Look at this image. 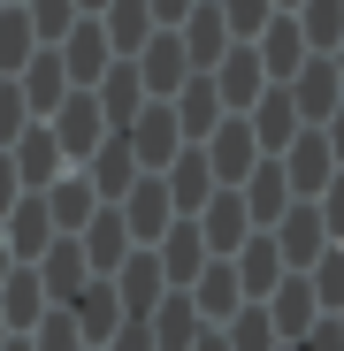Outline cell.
I'll use <instances>...</instances> for the list:
<instances>
[{"label":"cell","mask_w":344,"mask_h":351,"mask_svg":"<svg viewBox=\"0 0 344 351\" xmlns=\"http://www.w3.org/2000/svg\"><path fill=\"white\" fill-rule=\"evenodd\" d=\"M46 138L62 145V160H69V168H84V160H92L115 130H107V114H100V99H92V92H69L62 107L46 114Z\"/></svg>","instance_id":"1"},{"label":"cell","mask_w":344,"mask_h":351,"mask_svg":"<svg viewBox=\"0 0 344 351\" xmlns=\"http://www.w3.org/2000/svg\"><path fill=\"white\" fill-rule=\"evenodd\" d=\"M123 145H130L138 176H161L168 160L184 153V130H176V114H168V99H146V107L130 114V130H123Z\"/></svg>","instance_id":"2"},{"label":"cell","mask_w":344,"mask_h":351,"mask_svg":"<svg viewBox=\"0 0 344 351\" xmlns=\"http://www.w3.org/2000/svg\"><path fill=\"white\" fill-rule=\"evenodd\" d=\"M207 176H214V191H238L245 176H253V160H260V145H253V130H245V114H222V123L207 130Z\"/></svg>","instance_id":"3"},{"label":"cell","mask_w":344,"mask_h":351,"mask_svg":"<svg viewBox=\"0 0 344 351\" xmlns=\"http://www.w3.org/2000/svg\"><path fill=\"white\" fill-rule=\"evenodd\" d=\"M275 168H283V184H291V199H321V184H329V176H344L321 130H299L291 145L275 153Z\"/></svg>","instance_id":"4"},{"label":"cell","mask_w":344,"mask_h":351,"mask_svg":"<svg viewBox=\"0 0 344 351\" xmlns=\"http://www.w3.org/2000/svg\"><path fill=\"white\" fill-rule=\"evenodd\" d=\"M283 92H291V107H299V123H306V130H321L329 114L344 107V84H336V69H329V53H306Z\"/></svg>","instance_id":"5"},{"label":"cell","mask_w":344,"mask_h":351,"mask_svg":"<svg viewBox=\"0 0 344 351\" xmlns=\"http://www.w3.org/2000/svg\"><path fill=\"white\" fill-rule=\"evenodd\" d=\"M130 69H138L146 99H176V92H184V77H192V62H184V38H176V31H153V38L130 53Z\"/></svg>","instance_id":"6"},{"label":"cell","mask_w":344,"mask_h":351,"mask_svg":"<svg viewBox=\"0 0 344 351\" xmlns=\"http://www.w3.org/2000/svg\"><path fill=\"white\" fill-rule=\"evenodd\" d=\"M115 214H123V229H130V245H138V252H153V245H161V229L176 221V206H168V191H161V176H138Z\"/></svg>","instance_id":"7"},{"label":"cell","mask_w":344,"mask_h":351,"mask_svg":"<svg viewBox=\"0 0 344 351\" xmlns=\"http://www.w3.org/2000/svg\"><path fill=\"white\" fill-rule=\"evenodd\" d=\"M62 313L77 321V336H84V351H107V336L123 328V298H115V282H107V275H92V282L77 290V298L62 306Z\"/></svg>","instance_id":"8"},{"label":"cell","mask_w":344,"mask_h":351,"mask_svg":"<svg viewBox=\"0 0 344 351\" xmlns=\"http://www.w3.org/2000/svg\"><path fill=\"white\" fill-rule=\"evenodd\" d=\"M54 53H62V69H69V92H92V84L107 77V62H115V53H107V31H100V16H77V23H69V38L54 46Z\"/></svg>","instance_id":"9"},{"label":"cell","mask_w":344,"mask_h":351,"mask_svg":"<svg viewBox=\"0 0 344 351\" xmlns=\"http://www.w3.org/2000/svg\"><path fill=\"white\" fill-rule=\"evenodd\" d=\"M207 77H214V99H222V114H245V107L268 92V69H260V53H253V46H229V53H222V62H214Z\"/></svg>","instance_id":"10"},{"label":"cell","mask_w":344,"mask_h":351,"mask_svg":"<svg viewBox=\"0 0 344 351\" xmlns=\"http://www.w3.org/2000/svg\"><path fill=\"white\" fill-rule=\"evenodd\" d=\"M31 275H38V290H46V306H69L77 290L92 282V267H84V245H77V237H54V245L31 260Z\"/></svg>","instance_id":"11"},{"label":"cell","mask_w":344,"mask_h":351,"mask_svg":"<svg viewBox=\"0 0 344 351\" xmlns=\"http://www.w3.org/2000/svg\"><path fill=\"white\" fill-rule=\"evenodd\" d=\"M229 275H238L245 306H260V298H268V290H275L283 275H291V267H283V252H275V237H268V229H253V237H245L238 252H229Z\"/></svg>","instance_id":"12"},{"label":"cell","mask_w":344,"mask_h":351,"mask_svg":"<svg viewBox=\"0 0 344 351\" xmlns=\"http://www.w3.org/2000/svg\"><path fill=\"white\" fill-rule=\"evenodd\" d=\"M192 221H199V245H207V260H229V252H238V245L253 237V221H245V199H238V191H214V199H207Z\"/></svg>","instance_id":"13"},{"label":"cell","mask_w":344,"mask_h":351,"mask_svg":"<svg viewBox=\"0 0 344 351\" xmlns=\"http://www.w3.org/2000/svg\"><path fill=\"white\" fill-rule=\"evenodd\" d=\"M268 237H275V252H283V267H291V275H306L314 260H321V214L306 206V199H291V206H283V221L268 229Z\"/></svg>","instance_id":"14"},{"label":"cell","mask_w":344,"mask_h":351,"mask_svg":"<svg viewBox=\"0 0 344 351\" xmlns=\"http://www.w3.org/2000/svg\"><path fill=\"white\" fill-rule=\"evenodd\" d=\"M245 130H253V145H260V153L275 160V153L291 145V138H299L306 123H299V107H291V92H283V84H268V92H260V99L245 107Z\"/></svg>","instance_id":"15"},{"label":"cell","mask_w":344,"mask_h":351,"mask_svg":"<svg viewBox=\"0 0 344 351\" xmlns=\"http://www.w3.org/2000/svg\"><path fill=\"white\" fill-rule=\"evenodd\" d=\"M16 92H23V107H31V123H46V114L69 99V69H62V53H54V46H38L31 62L16 69Z\"/></svg>","instance_id":"16"},{"label":"cell","mask_w":344,"mask_h":351,"mask_svg":"<svg viewBox=\"0 0 344 351\" xmlns=\"http://www.w3.org/2000/svg\"><path fill=\"white\" fill-rule=\"evenodd\" d=\"M0 237H8V260H16V267H31V260H38V252L54 245V221H46V199H38V191H23V199H16L8 214H0Z\"/></svg>","instance_id":"17"},{"label":"cell","mask_w":344,"mask_h":351,"mask_svg":"<svg viewBox=\"0 0 344 351\" xmlns=\"http://www.w3.org/2000/svg\"><path fill=\"white\" fill-rule=\"evenodd\" d=\"M46 199V221H54V237H77V229L100 214V199H92V184H84V168H62L54 184L38 191Z\"/></svg>","instance_id":"18"},{"label":"cell","mask_w":344,"mask_h":351,"mask_svg":"<svg viewBox=\"0 0 344 351\" xmlns=\"http://www.w3.org/2000/svg\"><path fill=\"white\" fill-rule=\"evenodd\" d=\"M153 260H161V282H168V290H192L199 267H207L199 221H168V229H161V245H153Z\"/></svg>","instance_id":"19"},{"label":"cell","mask_w":344,"mask_h":351,"mask_svg":"<svg viewBox=\"0 0 344 351\" xmlns=\"http://www.w3.org/2000/svg\"><path fill=\"white\" fill-rule=\"evenodd\" d=\"M161 191H168V206H176V221H192L207 199H214V176H207V153L199 145H184L176 160L161 168Z\"/></svg>","instance_id":"20"},{"label":"cell","mask_w":344,"mask_h":351,"mask_svg":"<svg viewBox=\"0 0 344 351\" xmlns=\"http://www.w3.org/2000/svg\"><path fill=\"white\" fill-rule=\"evenodd\" d=\"M107 282H115V298H123V321H146V313L168 298V282H161V260H153V252H130Z\"/></svg>","instance_id":"21"},{"label":"cell","mask_w":344,"mask_h":351,"mask_svg":"<svg viewBox=\"0 0 344 351\" xmlns=\"http://www.w3.org/2000/svg\"><path fill=\"white\" fill-rule=\"evenodd\" d=\"M176 38H184V62H192V77H207L222 53H229V23H222V8L214 0H199V8L176 23Z\"/></svg>","instance_id":"22"},{"label":"cell","mask_w":344,"mask_h":351,"mask_svg":"<svg viewBox=\"0 0 344 351\" xmlns=\"http://www.w3.org/2000/svg\"><path fill=\"white\" fill-rule=\"evenodd\" d=\"M77 245H84V267L92 275H115V267H123L138 245H130V229H123V214H115V206H100L84 229H77Z\"/></svg>","instance_id":"23"},{"label":"cell","mask_w":344,"mask_h":351,"mask_svg":"<svg viewBox=\"0 0 344 351\" xmlns=\"http://www.w3.org/2000/svg\"><path fill=\"white\" fill-rule=\"evenodd\" d=\"M8 168H16V184H23V191H46V184H54V176H62L69 160H62V145L46 138V123H31V130L8 145Z\"/></svg>","instance_id":"24"},{"label":"cell","mask_w":344,"mask_h":351,"mask_svg":"<svg viewBox=\"0 0 344 351\" xmlns=\"http://www.w3.org/2000/svg\"><path fill=\"white\" fill-rule=\"evenodd\" d=\"M238 199H245V221H253V229H275V221H283V206H291V184H283V168L260 153V160H253V176L238 184Z\"/></svg>","instance_id":"25"},{"label":"cell","mask_w":344,"mask_h":351,"mask_svg":"<svg viewBox=\"0 0 344 351\" xmlns=\"http://www.w3.org/2000/svg\"><path fill=\"white\" fill-rule=\"evenodd\" d=\"M260 306H268V321H275V336H283V343H299V336L321 321V306H314L306 275H283V282L268 290V298H260Z\"/></svg>","instance_id":"26"},{"label":"cell","mask_w":344,"mask_h":351,"mask_svg":"<svg viewBox=\"0 0 344 351\" xmlns=\"http://www.w3.org/2000/svg\"><path fill=\"white\" fill-rule=\"evenodd\" d=\"M184 298H192V313H199L207 328H222L229 313L245 306V290H238V275H229V260H207V267H199V282L184 290Z\"/></svg>","instance_id":"27"},{"label":"cell","mask_w":344,"mask_h":351,"mask_svg":"<svg viewBox=\"0 0 344 351\" xmlns=\"http://www.w3.org/2000/svg\"><path fill=\"white\" fill-rule=\"evenodd\" d=\"M84 184H92V199H100V206H123V191L138 184V160H130V145H123V138H107V145L84 160Z\"/></svg>","instance_id":"28"},{"label":"cell","mask_w":344,"mask_h":351,"mask_svg":"<svg viewBox=\"0 0 344 351\" xmlns=\"http://www.w3.org/2000/svg\"><path fill=\"white\" fill-rule=\"evenodd\" d=\"M92 99H100V114H107V130L123 138V130H130V114L146 107V84H138V69H130V62H107V77L92 84Z\"/></svg>","instance_id":"29"},{"label":"cell","mask_w":344,"mask_h":351,"mask_svg":"<svg viewBox=\"0 0 344 351\" xmlns=\"http://www.w3.org/2000/svg\"><path fill=\"white\" fill-rule=\"evenodd\" d=\"M168 114H176L184 145H207V130L222 123V99H214V77H184V92L168 99Z\"/></svg>","instance_id":"30"},{"label":"cell","mask_w":344,"mask_h":351,"mask_svg":"<svg viewBox=\"0 0 344 351\" xmlns=\"http://www.w3.org/2000/svg\"><path fill=\"white\" fill-rule=\"evenodd\" d=\"M100 31H107V53H115V62H130V53L153 38V8H146V0H107V8H100Z\"/></svg>","instance_id":"31"},{"label":"cell","mask_w":344,"mask_h":351,"mask_svg":"<svg viewBox=\"0 0 344 351\" xmlns=\"http://www.w3.org/2000/svg\"><path fill=\"white\" fill-rule=\"evenodd\" d=\"M253 53H260L268 84H291V69L306 62V38H299V23H291V16H268V31L253 38Z\"/></svg>","instance_id":"32"},{"label":"cell","mask_w":344,"mask_h":351,"mask_svg":"<svg viewBox=\"0 0 344 351\" xmlns=\"http://www.w3.org/2000/svg\"><path fill=\"white\" fill-rule=\"evenodd\" d=\"M0 321H8V336H31L46 321V290L31 267H8V282H0Z\"/></svg>","instance_id":"33"},{"label":"cell","mask_w":344,"mask_h":351,"mask_svg":"<svg viewBox=\"0 0 344 351\" xmlns=\"http://www.w3.org/2000/svg\"><path fill=\"white\" fill-rule=\"evenodd\" d=\"M207 321L192 313V298H184V290H168V298L146 313V336H153V351H192V336H199Z\"/></svg>","instance_id":"34"},{"label":"cell","mask_w":344,"mask_h":351,"mask_svg":"<svg viewBox=\"0 0 344 351\" xmlns=\"http://www.w3.org/2000/svg\"><path fill=\"white\" fill-rule=\"evenodd\" d=\"M291 23H299L306 53H336V38H344V0H299Z\"/></svg>","instance_id":"35"},{"label":"cell","mask_w":344,"mask_h":351,"mask_svg":"<svg viewBox=\"0 0 344 351\" xmlns=\"http://www.w3.org/2000/svg\"><path fill=\"white\" fill-rule=\"evenodd\" d=\"M222 343H229V351H275L283 336H275V321H268V306H238V313L222 321Z\"/></svg>","instance_id":"36"},{"label":"cell","mask_w":344,"mask_h":351,"mask_svg":"<svg viewBox=\"0 0 344 351\" xmlns=\"http://www.w3.org/2000/svg\"><path fill=\"white\" fill-rule=\"evenodd\" d=\"M306 290L321 313H344V245H321V260L306 267Z\"/></svg>","instance_id":"37"},{"label":"cell","mask_w":344,"mask_h":351,"mask_svg":"<svg viewBox=\"0 0 344 351\" xmlns=\"http://www.w3.org/2000/svg\"><path fill=\"white\" fill-rule=\"evenodd\" d=\"M38 53V31H31V16L23 8H0V77H16L23 62Z\"/></svg>","instance_id":"38"},{"label":"cell","mask_w":344,"mask_h":351,"mask_svg":"<svg viewBox=\"0 0 344 351\" xmlns=\"http://www.w3.org/2000/svg\"><path fill=\"white\" fill-rule=\"evenodd\" d=\"M222 8V23H229V46H253L260 31H268V16H275V0H214Z\"/></svg>","instance_id":"39"},{"label":"cell","mask_w":344,"mask_h":351,"mask_svg":"<svg viewBox=\"0 0 344 351\" xmlns=\"http://www.w3.org/2000/svg\"><path fill=\"white\" fill-rule=\"evenodd\" d=\"M23 16H31L38 46H62V38H69V23H77V0H23Z\"/></svg>","instance_id":"40"},{"label":"cell","mask_w":344,"mask_h":351,"mask_svg":"<svg viewBox=\"0 0 344 351\" xmlns=\"http://www.w3.org/2000/svg\"><path fill=\"white\" fill-rule=\"evenodd\" d=\"M31 351H84V336H77V321L62 306H46V321L31 328Z\"/></svg>","instance_id":"41"},{"label":"cell","mask_w":344,"mask_h":351,"mask_svg":"<svg viewBox=\"0 0 344 351\" xmlns=\"http://www.w3.org/2000/svg\"><path fill=\"white\" fill-rule=\"evenodd\" d=\"M23 130H31V107H23V92H16V77H0V153H8Z\"/></svg>","instance_id":"42"},{"label":"cell","mask_w":344,"mask_h":351,"mask_svg":"<svg viewBox=\"0 0 344 351\" xmlns=\"http://www.w3.org/2000/svg\"><path fill=\"white\" fill-rule=\"evenodd\" d=\"M306 206L321 214V237H329V245H344V176H329L321 199H306Z\"/></svg>","instance_id":"43"},{"label":"cell","mask_w":344,"mask_h":351,"mask_svg":"<svg viewBox=\"0 0 344 351\" xmlns=\"http://www.w3.org/2000/svg\"><path fill=\"white\" fill-rule=\"evenodd\" d=\"M299 351H344V328H336V313H321V321L299 336Z\"/></svg>","instance_id":"44"},{"label":"cell","mask_w":344,"mask_h":351,"mask_svg":"<svg viewBox=\"0 0 344 351\" xmlns=\"http://www.w3.org/2000/svg\"><path fill=\"white\" fill-rule=\"evenodd\" d=\"M146 8H153V31H176V23L199 8V0H146Z\"/></svg>","instance_id":"45"},{"label":"cell","mask_w":344,"mask_h":351,"mask_svg":"<svg viewBox=\"0 0 344 351\" xmlns=\"http://www.w3.org/2000/svg\"><path fill=\"white\" fill-rule=\"evenodd\" d=\"M107 351H153V336H146V321H123L107 336Z\"/></svg>","instance_id":"46"},{"label":"cell","mask_w":344,"mask_h":351,"mask_svg":"<svg viewBox=\"0 0 344 351\" xmlns=\"http://www.w3.org/2000/svg\"><path fill=\"white\" fill-rule=\"evenodd\" d=\"M16 199H23V184H16V168H8V153H0V214H8Z\"/></svg>","instance_id":"47"},{"label":"cell","mask_w":344,"mask_h":351,"mask_svg":"<svg viewBox=\"0 0 344 351\" xmlns=\"http://www.w3.org/2000/svg\"><path fill=\"white\" fill-rule=\"evenodd\" d=\"M321 138H329V153H336V168H344V107H336L329 123H321Z\"/></svg>","instance_id":"48"},{"label":"cell","mask_w":344,"mask_h":351,"mask_svg":"<svg viewBox=\"0 0 344 351\" xmlns=\"http://www.w3.org/2000/svg\"><path fill=\"white\" fill-rule=\"evenodd\" d=\"M192 351H229V343H222V328H199V336H192Z\"/></svg>","instance_id":"49"},{"label":"cell","mask_w":344,"mask_h":351,"mask_svg":"<svg viewBox=\"0 0 344 351\" xmlns=\"http://www.w3.org/2000/svg\"><path fill=\"white\" fill-rule=\"evenodd\" d=\"M329 69H336V84H344V38H336V53H329Z\"/></svg>","instance_id":"50"},{"label":"cell","mask_w":344,"mask_h":351,"mask_svg":"<svg viewBox=\"0 0 344 351\" xmlns=\"http://www.w3.org/2000/svg\"><path fill=\"white\" fill-rule=\"evenodd\" d=\"M8 267H16V260H8V237H0V282H8Z\"/></svg>","instance_id":"51"},{"label":"cell","mask_w":344,"mask_h":351,"mask_svg":"<svg viewBox=\"0 0 344 351\" xmlns=\"http://www.w3.org/2000/svg\"><path fill=\"white\" fill-rule=\"evenodd\" d=\"M100 8H107V0H77V16H100Z\"/></svg>","instance_id":"52"},{"label":"cell","mask_w":344,"mask_h":351,"mask_svg":"<svg viewBox=\"0 0 344 351\" xmlns=\"http://www.w3.org/2000/svg\"><path fill=\"white\" fill-rule=\"evenodd\" d=\"M0 351H31V336H8V343H0Z\"/></svg>","instance_id":"53"},{"label":"cell","mask_w":344,"mask_h":351,"mask_svg":"<svg viewBox=\"0 0 344 351\" xmlns=\"http://www.w3.org/2000/svg\"><path fill=\"white\" fill-rule=\"evenodd\" d=\"M291 8H299V0H275V16H291Z\"/></svg>","instance_id":"54"},{"label":"cell","mask_w":344,"mask_h":351,"mask_svg":"<svg viewBox=\"0 0 344 351\" xmlns=\"http://www.w3.org/2000/svg\"><path fill=\"white\" fill-rule=\"evenodd\" d=\"M0 343H8V321H0Z\"/></svg>","instance_id":"55"},{"label":"cell","mask_w":344,"mask_h":351,"mask_svg":"<svg viewBox=\"0 0 344 351\" xmlns=\"http://www.w3.org/2000/svg\"><path fill=\"white\" fill-rule=\"evenodd\" d=\"M275 351H299V343H275Z\"/></svg>","instance_id":"56"},{"label":"cell","mask_w":344,"mask_h":351,"mask_svg":"<svg viewBox=\"0 0 344 351\" xmlns=\"http://www.w3.org/2000/svg\"><path fill=\"white\" fill-rule=\"evenodd\" d=\"M8 8H23V0H8Z\"/></svg>","instance_id":"57"},{"label":"cell","mask_w":344,"mask_h":351,"mask_svg":"<svg viewBox=\"0 0 344 351\" xmlns=\"http://www.w3.org/2000/svg\"><path fill=\"white\" fill-rule=\"evenodd\" d=\"M336 328H344V313H336Z\"/></svg>","instance_id":"58"},{"label":"cell","mask_w":344,"mask_h":351,"mask_svg":"<svg viewBox=\"0 0 344 351\" xmlns=\"http://www.w3.org/2000/svg\"><path fill=\"white\" fill-rule=\"evenodd\" d=\"M0 8H8V0H0Z\"/></svg>","instance_id":"59"}]
</instances>
